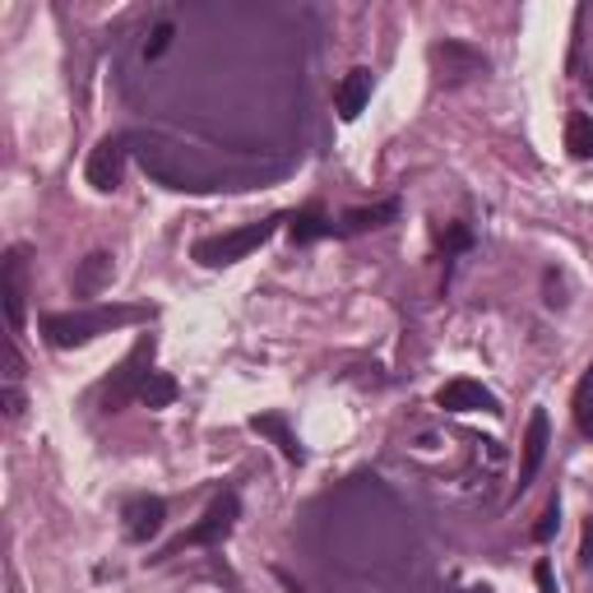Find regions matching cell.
<instances>
[{
    "instance_id": "6da1fadb",
    "label": "cell",
    "mask_w": 593,
    "mask_h": 593,
    "mask_svg": "<svg viewBox=\"0 0 593 593\" xmlns=\"http://www.w3.org/2000/svg\"><path fill=\"white\" fill-rule=\"evenodd\" d=\"M149 320L144 306H94V311H52L42 316V339L52 348H84L98 334H112L121 325Z\"/></svg>"
},
{
    "instance_id": "7a4b0ae2",
    "label": "cell",
    "mask_w": 593,
    "mask_h": 593,
    "mask_svg": "<svg viewBox=\"0 0 593 593\" xmlns=\"http://www.w3.org/2000/svg\"><path fill=\"white\" fill-rule=\"evenodd\" d=\"M278 223H288V218H283V213H270V218H260V223L232 228V232H218V237H200V241L190 246V260H200L205 270L237 265V260H246L251 251L265 246V241L278 232Z\"/></svg>"
},
{
    "instance_id": "3957f363",
    "label": "cell",
    "mask_w": 593,
    "mask_h": 593,
    "mask_svg": "<svg viewBox=\"0 0 593 593\" xmlns=\"http://www.w3.org/2000/svg\"><path fill=\"white\" fill-rule=\"evenodd\" d=\"M153 334H144L135 348L125 353V362L112 371V381L102 385V413H121L130 399H140V389H144V381L153 376Z\"/></svg>"
},
{
    "instance_id": "277c9868",
    "label": "cell",
    "mask_w": 593,
    "mask_h": 593,
    "mask_svg": "<svg viewBox=\"0 0 593 593\" xmlns=\"http://www.w3.org/2000/svg\"><path fill=\"white\" fill-rule=\"evenodd\" d=\"M241 519V496L237 492H223L218 496L209 510L200 515V524H195V529H186V538L172 547L167 557H177V552H186V547H213V542H223L228 534H232V524Z\"/></svg>"
},
{
    "instance_id": "5b68a950",
    "label": "cell",
    "mask_w": 593,
    "mask_h": 593,
    "mask_svg": "<svg viewBox=\"0 0 593 593\" xmlns=\"http://www.w3.org/2000/svg\"><path fill=\"white\" fill-rule=\"evenodd\" d=\"M125 158H130L125 135H107V140H98V149L89 153V163H84V177H89L94 190L112 195V190L125 182Z\"/></svg>"
},
{
    "instance_id": "8992f818",
    "label": "cell",
    "mask_w": 593,
    "mask_h": 593,
    "mask_svg": "<svg viewBox=\"0 0 593 593\" xmlns=\"http://www.w3.org/2000/svg\"><path fill=\"white\" fill-rule=\"evenodd\" d=\"M431 65L441 70L446 84H459V79H473V75L487 70V56H482L477 47H469V42L446 37V42H436L431 47Z\"/></svg>"
},
{
    "instance_id": "52a82bcc",
    "label": "cell",
    "mask_w": 593,
    "mask_h": 593,
    "mask_svg": "<svg viewBox=\"0 0 593 593\" xmlns=\"http://www.w3.org/2000/svg\"><path fill=\"white\" fill-rule=\"evenodd\" d=\"M436 408H446V413H501V408H496V394L482 389V385L469 381V376H459V381H450V385L436 389Z\"/></svg>"
},
{
    "instance_id": "ba28073f",
    "label": "cell",
    "mask_w": 593,
    "mask_h": 593,
    "mask_svg": "<svg viewBox=\"0 0 593 593\" xmlns=\"http://www.w3.org/2000/svg\"><path fill=\"white\" fill-rule=\"evenodd\" d=\"M547 446H552V417H547V408H534V417H529V431H524V464H519V492H529L534 473L542 469V459H547Z\"/></svg>"
},
{
    "instance_id": "9c48e42d",
    "label": "cell",
    "mask_w": 593,
    "mask_h": 593,
    "mask_svg": "<svg viewBox=\"0 0 593 593\" xmlns=\"http://www.w3.org/2000/svg\"><path fill=\"white\" fill-rule=\"evenodd\" d=\"M121 529H125V538L130 542H149V538H158L163 534V519H167V505L158 501V496H135L121 510Z\"/></svg>"
},
{
    "instance_id": "30bf717a",
    "label": "cell",
    "mask_w": 593,
    "mask_h": 593,
    "mask_svg": "<svg viewBox=\"0 0 593 593\" xmlns=\"http://www.w3.org/2000/svg\"><path fill=\"white\" fill-rule=\"evenodd\" d=\"M371 84H376V75H371L366 65H353V70L343 75L339 94H334V107H339L343 121H358V117H362V107L371 102Z\"/></svg>"
},
{
    "instance_id": "8fae6325",
    "label": "cell",
    "mask_w": 593,
    "mask_h": 593,
    "mask_svg": "<svg viewBox=\"0 0 593 593\" xmlns=\"http://www.w3.org/2000/svg\"><path fill=\"white\" fill-rule=\"evenodd\" d=\"M6 316H10V334L24 329V246H14L6 255Z\"/></svg>"
},
{
    "instance_id": "7c38bea8",
    "label": "cell",
    "mask_w": 593,
    "mask_h": 593,
    "mask_svg": "<svg viewBox=\"0 0 593 593\" xmlns=\"http://www.w3.org/2000/svg\"><path fill=\"white\" fill-rule=\"evenodd\" d=\"M251 431H260V436H270V441L278 446V454L288 459V464H301V446H297V436H293V427H288V417L283 413H255L251 417Z\"/></svg>"
},
{
    "instance_id": "4fadbf2b",
    "label": "cell",
    "mask_w": 593,
    "mask_h": 593,
    "mask_svg": "<svg viewBox=\"0 0 593 593\" xmlns=\"http://www.w3.org/2000/svg\"><path fill=\"white\" fill-rule=\"evenodd\" d=\"M394 218H399V200H385V205H371V209H348V213H343V223H339V232H348V237L376 232V228L394 223Z\"/></svg>"
},
{
    "instance_id": "5bb4252c",
    "label": "cell",
    "mask_w": 593,
    "mask_h": 593,
    "mask_svg": "<svg viewBox=\"0 0 593 593\" xmlns=\"http://www.w3.org/2000/svg\"><path fill=\"white\" fill-rule=\"evenodd\" d=\"M112 270H117V265H112V255H107V251H94V255L75 270V293L98 297V293L107 288V283H112Z\"/></svg>"
},
{
    "instance_id": "9a60e30c",
    "label": "cell",
    "mask_w": 593,
    "mask_h": 593,
    "mask_svg": "<svg viewBox=\"0 0 593 593\" xmlns=\"http://www.w3.org/2000/svg\"><path fill=\"white\" fill-rule=\"evenodd\" d=\"M288 237L297 241V246H306V241H320V237H334V223L311 205V209H297L288 218Z\"/></svg>"
},
{
    "instance_id": "2e32d148",
    "label": "cell",
    "mask_w": 593,
    "mask_h": 593,
    "mask_svg": "<svg viewBox=\"0 0 593 593\" xmlns=\"http://www.w3.org/2000/svg\"><path fill=\"white\" fill-rule=\"evenodd\" d=\"M570 417H575V431L584 441H593V366L580 376L575 394H570Z\"/></svg>"
},
{
    "instance_id": "e0dca14e",
    "label": "cell",
    "mask_w": 593,
    "mask_h": 593,
    "mask_svg": "<svg viewBox=\"0 0 593 593\" xmlns=\"http://www.w3.org/2000/svg\"><path fill=\"white\" fill-rule=\"evenodd\" d=\"M565 149H570V158H580V163L593 158V117L589 112H575L565 121Z\"/></svg>"
},
{
    "instance_id": "ac0fdd59",
    "label": "cell",
    "mask_w": 593,
    "mask_h": 593,
    "mask_svg": "<svg viewBox=\"0 0 593 593\" xmlns=\"http://www.w3.org/2000/svg\"><path fill=\"white\" fill-rule=\"evenodd\" d=\"M177 394H182V385L167 376V371H153V376L144 381V389H140V404L144 408H167V404H177Z\"/></svg>"
},
{
    "instance_id": "d6986e66",
    "label": "cell",
    "mask_w": 593,
    "mask_h": 593,
    "mask_svg": "<svg viewBox=\"0 0 593 593\" xmlns=\"http://www.w3.org/2000/svg\"><path fill=\"white\" fill-rule=\"evenodd\" d=\"M172 37H177V29H172L167 19H163V24H153V33H149V42H144V56H149V61H158V56L172 47Z\"/></svg>"
},
{
    "instance_id": "ffe728a7",
    "label": "cell",
    "mask_w": 593,
    "mask_h": 593,
    "mask_svg": "<svg viewBox=\"0 0 593 593\" xmlns=\"http://www.w3.org/2000/svg\"><path fill=\"white\" fill-rule=\"evenodd\" d=\"M557 524H561V505L552 501V505H547V510H542V519L534 524V538H538V542H547V538L557 534Z\"/></svg>"
},
{
    "instance_id": "44dd1931",
    "label": "cell",
    "mask_w": 593,
    "mask_h": 593,
    "mask_svg": "<svg viewBox=\"0 0 593 593\" xmlns=\"http://www.w3.org/2000/svg\"><path fill=\"white\" fill-rule=\"evenodd\" d=\"M6 413H10V422L24 417V389H19V381H6Z\"/></svg>"
},
{
    "instance_id": "7402d4cb",
    "label": "cell",
    "mask_w": 593,
    "mask_h": 593,
    "mask_svg": "<svg viewBox=\"0 0 593 593\" xmlns=\"http://www.w3.org/2000/svg\"><path fill=\"white\" fill-rule=\"evenodd\" d=\"M464 246H473V232H469V228H450L446 251H464Z\"/></svg>"
},
{
    "instance_id": "603a6c76",
    "label": "cell",
    "mask_w": 593,
    "mask_h": 593,
    "mask_svg": "<svg viewBox=\"0 0 593 593\" xmlns=\"http://www.w3.org/2000/svg\"><path fill=\"white\" fill-rule=\"evenodd\" d=\"M534 580H538V589H542V593H557V580H552V565H547V561H538V565H534Z\"/></svg>"
}]
</instances>
